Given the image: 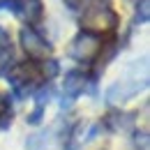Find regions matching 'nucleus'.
<instances>
[{
  "instance_id": "nucleus-1",
  "label": "nucleus",
  "mask_w": 150,
  "mask_h": 150,
  "mask_svg": "<svg viewBox=\"0 0 150 150\" xmlns=\"http://www.w3.org/2000/svg\"><path fill=\"white\" fill-rule=\"evenodd\" d=\"M81 28H83V33L95 35V37L111 35L113 30L118 28V14L113 12V7L109 2L95 0V2H90V5L83 9Z\"/></svg>"
},
{
  "instance_id": "nucleus-2",
  "label": "nucleus",
  "mask_w": 150,
  "mask_h": 150,
  "mask_svg": "<svg viewBox=\"0 0 150 150\" xmlns=\"http://www.w3.org/2000/svg\"><path fill=\"white\" fill-rule=\"evenodd\" d=\"M146 88H148V79H139V62H136V67L132 69L129 79L113 83L111 88L106 90V102L109 104H122V102H127L129 97L139 95Z\"/></svg>"
},
{
  "instance_id": "nucleus-3",
  "label": "nucleus",
  "mask_w": 150,
  "mask_h": 150,
  "mask_svg": "<svg viewBox=\"0 0 150 150\" xmlns=\"http://www.w3.org/2000/svg\"><path fill=\"white\" fill-rule=\"evenodd\" d=\"M99 51H102V42H99V37L88 35V33H83V30L69 42V49H67L69 58H74L76 62H81V65L93 62L95 58L99 56Z\"/></svg>"
},
{
  "instance_id": "nucleus-4",
  "label": "nucleus",
  "mask_w": 150,
  "mask_h": 150,
  "mask_svg": "<svg viewBox=\"0 0 150 150\" xmlns=\"http://www.w3.org/2000/svg\"><path fill=\"white\" fill-rule=\"evenodd\" d=\"M39 76L42 74H39L37 65H33V62H21V65H14V67L9 69V86H12V90L19 95V97H23V95L37 83Z\"/></svg>"
},
{
  "instance_id": "nucleus-5",
  "label": "nucleus",
  "mask_w": 150,
  "mask_h": 150,
  "mask_svg": "<svg viewBox=\"0 0 150 150\" xmlns=\"http://www.w3.org/2000/svg\"><path fill=\"white\" fill-rule=\"evenodd\" d=\"M19 39H21V46H23V51L28 53V58H33V60H44V58L51 53V44H49L46 39L42 37V35H39L35 28H30V25L21 28Z\"/></svg>"
},
{
  "instance_id": "nucleus-6",
  "label": "nucleus",
  "mask_w": 150,
  "mask_h": 150,
  "mask_svg": "<svg viewBox=\"0 0 150 150\" xmlns=\"http://www.w3.org/2000/svg\"><path fill=\"white\" fill-rule=\"evenodd\" d=\"M16 14H21L33 28L44 16V2L42 0H16Z\"/></svg>"
},
{
  "instance_id": "nucleus-7",
  "label": "nucleus",
  "mask_w": 150,
  "mask_h": 150,
  "mask_svg": "<svg viewBox=\"0 0 150 150\" xmlns=\"http://www.w3.org/2000/svg\"><path fill=\"white\" fill-rule=\"evenodd\" d=\"M86 88H88V76H86V74H81V72H69V74L65 76L62 90H65L67 102H72L74 97H79Z\"/></svg>"
},
{
  "instance_id": "nucleus-8",
  "label": "nucleus",
  "mask_w": 150,
  "mask_h": 150,
  "mask_svg": "<svg viewBox=\"0 0 150 150\" xmlns=\"http://www.w3.org/2000/svg\"><path fill=\"white\" fill-rule=\"evenodd\" d=\"M49 99H51V86L42 88V90L35 95V109H33V113H28V122H30V125H39V122H42Z\"/></svg>"
},
{
  "instance_id": "nucleus-9",
  "label": "nucleus",
  "mask_w": 150,
  "mask_h": 150,
  "mask_svg": "<svg viewBox=\"0 0 150 150\" xmlns=\"http://www.w3.org/2000/svg\"><path fill=\"white\" fill-rule=\"evenodd\" d=\"M51 134H53V129H42V132L30 134L28 141H25V148L28 150H44L46 143H49V139H51Z\"/></svg>"
},
{
  "instance_id": "nucleus-10",
  "label": "nucleus",
  "mask_w": 150,
  "mask_h": 150,
  "mask_svg": "<svg viewBox=\"0 0 150 150\" xmlns=\"http://www.w3.org/2000/svg\"><path fill=\"white\" fill-rule=\"evenodd\" d=\"M14 49H12V44L7 42V44H0V76L7 74L14 65Z\"/></svg>"
},
{
  "instance_id": "nucleus-11",
  "label": "nucleus",
  "mask_w": 150,
  "mask_h": 150,
  "mask_svg": "<svg viewBox=\"0 0 150 150\" xmlns=\"http://www.w3.org/2000/svg\"><path fill=\"white\" fill-rule=\"evenodd\" d=\"M129 118H134L132 113H111V115L106 118V125H109L111 129H125L132 122Z\"/></svg>"
},
{
  "instance_id": "nucleus-12",
  "label": "nucleus",
  "mask_w": 150,
  "mask_h": 150,
  "mask_svg": "<svg viewBox=\"0 0 150 150\" xmlns=\"http://www.w3.org/2000/svg\"><path fill=\"white\" fill-rule=\"evenodd\" d=\"M148 16H150V0H139L136 2V21L146 23Z\"/></svg>"
},
{
  "instance_id": "nucleus-13",
  "label": "nucleus",
  "mask_w": 150,
  "mask_h": 150,
  "mask_svg": "<svg viewBox=\"0 0 150 150\" xmlns=\"http://www.w3.org/2000/svg\"><path fill=\"white\" fill-rule=\"evenodd\" d=\"M0 9H14L16 12V0H0Z\"/></svg>"
},
{
  "instance_id": "nucleus-14",
  "label": "nucleus",
  "mask_w": 150,
  "mask_h": 150,
  "mask_svg": "<svg viewBox=\"0 0 150 150\" xmlns=\"http://www.w3.org/2000/svg\"><path fill=\"white\" fill-rule=\"evenodd\" d=\"M7 106H9L7 97H5V95H0V115H5V113H7Z\"/></svg>"
},
{
  "instance_id": "nucleus-15",
  "label": "nucleus",
  "mask_w": 150,
  "mask_h": 150,
  "mask_svg": "<svg viewBox=\"0 0 150 150\" xmlns=\"http://www.w3.org/2000/svg\"><path fill=\"white\" fill-rule=\"evenodd\" d=\"M9 42V35H7V30L5 28H0V44H7Z\"/></svg>"
}]
</instances>
